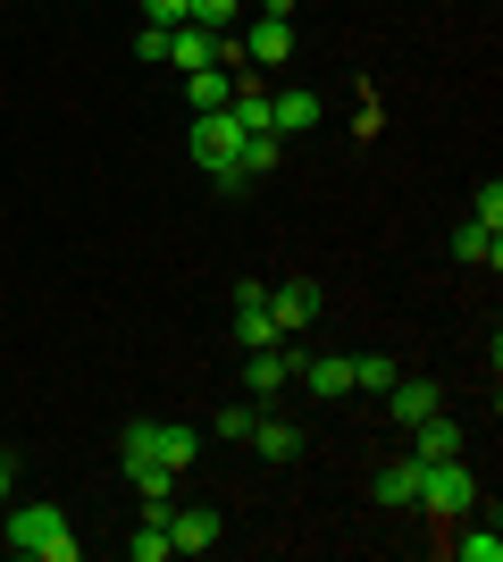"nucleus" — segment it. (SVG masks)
Returning <instances> with one entry per match:
<instances>
[{
  "label": "nucleus",
  "instance_id": "1",
  "mask_svg": "<svg viewBox=\"0 0 503 562\" xmlns=\"http://www.w3.org/2000/svg\"><path fill=\"white\" fill-rule=\"evenodd\" d=\"M193 168L218 177V193H243V186H252V177H243V126L227 110H202V117H193Z\"/></svg>",
  "mask_w": 503,
  "mask_h": 562
},
{
  "label": "nucleus",
  "instance_id": "2",
  "mask_svg": "<svg viewBox=\"0 0 503 562\" xmlns=\"http://www.w3.org/2000/svg\"><path fill=\"white\" fill-rule=\"evenodd\" d=\"M9 554H25V562H76L84 546H76V529H68L59 504H18V513H9Z\"/></svg>",
  "mask_w": 503,
  "mask_h": 562
},
{
  "label": "nucleus",
  "instance_id": "3",
  "mask_svg": "<svg viewBox=\"0 0 503 562\" xmlns=\"http://www.w3.org/2000/svg\"><path fill=\"white\" fill-rule=\"evenodd\" d=\"M479 470H470V462H461V453H454V462H420V513H428V520H470V513H479Z\"/></svg>",
  "mask_w": 503,
  "mask_h": 562
},
{
  "label": "nucleus",
  "instance_id": "4",
  "mask_svg": "<svg viewBox=\"0 0 503 562\" xmlns=\"http://www.w3.org/2000/svg\"><path fill=\"white\" fill-rule=\"evenodd\" d=\"M144 453L160 470H176V479H185L193 462H202V428H185V420H144Z\"/></svg>",
  "mask_w": 503,
  "mask_h": 562
},
{
  "label": "nucleus",
  "instance_id": "5",
  "mask_svg": "<svg viewBox=\"0 0 503 562\" xmlns=\"http://www.w3.org/2000/svg\"><path fill=\"white\" fill-rule=\"evenodd\" d=\"M261 303H268V319H277V336H302L319 319V285L311 278H286V285H261Z\"/></svg>",
  "mask_w": 503,
  "mask_h": 562
},
{
  "label": "nucleus",
  "instance_id": "6",
  "mask_svg": "<svg viewBox=\"0 0 503 562\" xmlns=\"http://www.w3.org/2000/svg\"><path fill=\"white\" fill-rule=\"evenodd\" d=\"M294 378H302V361H294V336H286V345H261L252 361H243V386H252V395H286Z\"/></svg>",
  "mask_w": 503,
  "mask_h": 562
},
{
  "label": "nucleus",
  "instance_id": "7",
  "mask_svg": "<svg viewBox=\"0 0 503 562\" xmlns=\"http://www.w3.org/2000/svg\"><path fill=\"white\" fill-rule=\"evenodd\" d=\"M168 546H176V554H210L218 546V513L210 504H168Z\"/></svg>",
  "mask_w": 503,
  "mask_h": 562
},
{
  "label": "nucleus",
  "instance_id": "8",
  "mask_svg": "<svg viewBox=\"0 0 503 562\" xmlns=\"http://www.w3.org/2000/svg\"><path fill=\"white\" fill-rule=\"evenodd\" d=\"M319 126V93L286 85V93H268V135H311Z\"/></svg>",
  "mask_w": 503,
  "mask_h": 562
},
{
  "label": "nucleus",
  "instance_id": "9",
  "mask_svg": "<svg viewBox=\"0 0 503 562\" xmlns=\"http://www.w3.org/2000/svg\"><path fill=\"white\" fill-rule=\"evenodd\" d=\"M454 453H461V428L445 420V412L411 420V462H454Z\"/></svg>",
  "mask_w": 503,
  "mask_h": 562
},
{
  "label": "nucleus",
  "instance_id": "10",
  "mask_svg": "<svg viewBox=\"0 0 503 562\" xmlns=\"http://www.w3.org/2000/svg\"><path fill=\"white\" fill-rule=\"evenodd\" d=\"M369 504H386V513H411V504H420V462H386L378 479H369Z\"/></svg>",
  "mask_w": 503,
  "mask_h": 562
},
{
  "label": "nucleus",
  "instance_id": "11",
  "mask_svg": "<svg viewBox=\"0 0 503 562\" xmlns=\"http://www.w3.org/2000/svg\"><path fill=\"white\" fill-rule=\"evenodd\" d=\"M243 50H252V68H286L294 59V18H261L243 34Z\"/></svg>",
  "mask_w": 503,
  "mask_h": 562
},
{
  "label": "nucleus",
  "instance_id": "12",
  "mask_svg": "<svg viewBox=\"0 0 503 562\" xmlns=\"http://www.w3.org/2000/svg\"><path fill=\"white\" fill-rule=\"evenodd\" d=\"M210 59H218V34H210V25H168V68H210Z\"/></svg>",
  "mask_w": 503,
  "mask_h": 562
},
{
  "label": "nucleus",
  "instance_id": "13",
  "mask_svg": "<svg viewBox=\"0 0 503 562\" xmlns=\"http://www.w3.org/2000/svg\"><path fill=\"white\" fill-rule=\"evenodd\" d=\"M386 412H395V420H428V412H445V395H436L428 378H395V386H386Z\"/></svg>",
  "mask_w": 503,
  "mask_h": 562
},
{
  "label": "nucleus",
  "instance_id": "14",
  "mask_svg": "<svg viewBox=\"0 0 503 562\" xmlns=\"http://www.w3.org/2000/svg\"><path fill=\"white\" fill-rule=\"evenodd\" d=\"M302 386H311V395H353V352H319V361H302Z\"/></svg>",
  "mask_w": 503,
  "mask_h": 562
},
{
  "label": "nucleus",
  "instance_id": "15",
  "mask_svg": "<svg viewBox=\"0 0 503 562\" xmlns=\"http://www.w3.org/2000/svg\"><path fill=\"white\" fill-rule=\"evenodd\" d=\"M454 260H487V269H503V235H495V227H479V218H470V227L454 235Z\"/></svg>",
  "mask_w": 503,
  "mask_h": 562
},
{
  "label": "nucleus",
  "instance_id": "16",
  "mask_svg": "<svg viewBox=\"0 0 503 562\" xmlns=\"http://www.w3.org/2000/svg\"><path fill=\"white\" fill-rule=\"evenodd\" d=\"M185 93H193V117H202V110H227L236 76H218V68H193V76H185Z\"/></svg>",
  "mask_w": 503,
  "mask_h": 562
},
{
  "label": "nucleus",
  "instance_id": "17",
  "mask_svg": "<svg viewBox=\"0 0 503 562\" xmlns=\"http://www.w3.org/2000/svg\"><path fill=\"white\" fill-rule=\"evenodd\" d=\"M252 446H261L268 462H294V453H302V428H286V420H252Z\"/></svg>",
  "mask_w": 503,
  "mask_h": 562
},
{
  "label": "nucleus",
  "instance_id": "18",
  "mask_svg": "<svg viewBox=\"0 0 503 562\" xmlns=\"http://www.w3.org/2000/svg\"><path fill=\"white\" fill-rule=\"evenodd\" d=\"M395 361H386V352H353V386H369V395H386V386H395Z\"/></svg>",
  "mask_w": 503,
  "mask_h": 562
},
{
  "label": "nucleus",
  "instance_id": "19",
  "mask_svg": "<svg viewBox=\"0 0 503 562\" xmlns=\"http://www.w3.org/2000/svg\"><path fill=\"white\" fill-rule=\"evenodd\" d=\"M454 554H461V562H503V538H495V520H487V529H461V538H454Z\"/></svg>",
  "mask_w": 503,
  "mask_h": 562
},
{
  "label": "nucleus",
  "instance_id": "20",
  "mask_svg": "<svg viewBox=\"0 0 503 562\" xmlns=\"http://www.w3.org/2000/svg\"><path fill=\"white\" fill-rule=\"evenodd\" d=\"M236 9H243V0H185V25H210V34H227V25H236Z\"/></svg>",
  "mask_w": 503,
  "mask_h": 562
},
{
  "label": "nucleus",
  "instance_id": "21",
  "mask_svg": "<svg viewBox=\"0 0 503 562\" xmlns=\"http://www.w3.org/2000/svg\"><path fill=\"white\" fill-rule=\"evenodd\" d=\"M277 168V135H243V177H268Z\"/></svg>",
  "mask_w": 503,
  "mask_h": 562
},
{
  "label": "nucleus",
  "instance_id": "22",
  "mask_svg": "<svg viewBox=\"0 0 503 562\" xmlns=\"http://www.w3.org/2000/svg\"><path fill=\"white\" fill-rule=\"evenodd\" d=\"M252 420H261L252 403H227V412H218V437H227V446H243V437H252Z\"/></svg>",
  "mask_w": 503,
  "mask_h": 562
},
{
  "label": "nucleus",
  "instance_id": "23",
  "mask_svg": "<svg viewBox=\"0 0 503 562\" xmlns=\"http://www.w3.org/2000/svg\"><path fill=\"white\" fill-rule=\"evenodd\" d=\"M470 218H479V227H495V235H503V186H495V177H487V186H479V202H470Z\"/></svg>",
  "mask_w": 503,
  "mask_h": 562
},
{
  "label": "nucleus",
  "instance_id": "24",
  "mask_svg": "<svg viewBox=\"0 0 503 562\" xmlns=\"http://www.w3.org/2000/svg\"><path fill=\"white\" fill-rule=\"evenodd\" d=\"M135 59H144V68H160V59H168V25H144V34H135Z\"/></svg>",
  "mask_w": 503,
  "mask_h": 562
},
{
  "label": "nucleus",
  "instance_id": "25",
  "mask_svg": "<svg viewBox=\"0 0 503 562\" xmlns=\"http://www.w3.org/2000/svg\"><path fill=\"white\" fill-rule=\"evenodd\" d=\"M151 25H185V0H151Z\"/></svg>",
  "mask_w": 503,
  "mask_h": 562
},
{
  "label": "nucleus",
  "instance_id": "26",
  "mask_svg": "<svg viewBox=\"0 0 503 562\" xmlns=\"http://www.w3.org/2000/svg\"><path fill=\"white\" fill-rule=\"evenodd\" d=\"M9 487H18V462H9V453H0V513H9Z\"/></svg>",
  "mask_w": 503,
  "mask_h": 562
}]
</instances>
